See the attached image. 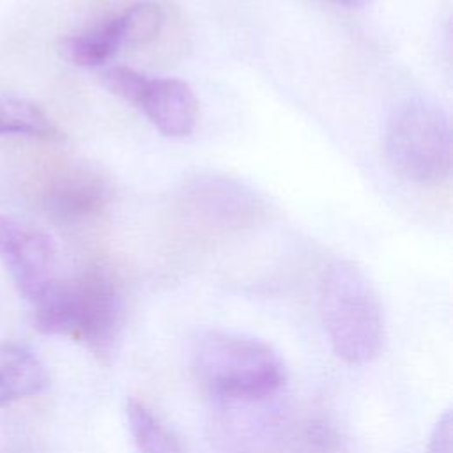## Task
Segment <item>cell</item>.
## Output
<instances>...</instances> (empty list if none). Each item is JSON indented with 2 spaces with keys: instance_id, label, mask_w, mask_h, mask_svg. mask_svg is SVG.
Listing matches in <instances>:
<instances>
[{
  "instance_id": "6da1fadb",
  "label": "cell",
  "mask_w": 453,
  "mask_h": 453,
  "mask_svg": "<svg viewBox=\"0 0 453 453\" xmlns=\"http://www.w3.org/2000/svg\"><path fill=\"white\" fill-rule=\"evenodd\" d=\"M193 370L212 400H260L281 393L287 366L274 347L251 334L209 329L193 347Z\"/></svg>"
},
{
  "instance_id": "7a4b0ae2",
  "label": "cell",
  "mask_w": 453,
  "mask_h": 453,
  "mask_svg": "<svg viewBox=\"0 0 453 453\" xmlns=\"http://www.w3.org/2000/svg\"><path fill=\"white\" fill-rule=\"evenodd\" d=\"M122 296L103 267L60 278L34 303V324L44 334L67 336L96 354L111 349L122 324Z\"/></svg>"
},
{
  "instance_id": "3957f363",
  "label": "cell",
  "mask_w": 453,
  "mask_h": 453,
  "mask_svg": "<svg viewBox=\"0 0 453 453\" xmlns=\"http://www.w3.org/2000/svg\"><path fill=\"white\" fill-rule=\"evenodd\" d=\"M320 313L336 357L349 365L373 361L386 342L384 310L365 271L350 260H334L320 281Z\"/></svg>"
},
{
  "instance_id": "277c9868",
  "label": "cell",
  "mask_w": 453,
  "mask_h": 453,
  "mask_svg": "<svg viewBox=\"0 0 453 453\" xmlns=\"http://www.w3.org/2000/svg\"><path fill=\"white\" fill-rule=\"evenodd\" d=\"M384 145L393 168L412 182L434 184L449 173V119L428 99H407L395 108L386 126Z\"/></svg>"
},
{
  "instance_id": "5b68a950",
  "label": "cell",
  "mask_w": 453,
  "mask_h": 453,
  "mask_svg": "<svg viewBox=\"0 0 453 453\" xmlns=\"http://www.w3.org/2000/svg\"><path fill=\"white\" fill-rule=\"evenodd\" d=\"M278 396L212 400L209 430L218 453H273L283 441L285 412Z\"/></svg>"
},
{
  "instance_id": "8992f818",
  "label": "cell",
  "mask_w": 453,
  "mask_h": 453,
  "mask_svg": "<svg viewBox=\"0 0 453 453\" xmlns=\"http://www.w3.org/2000/svg\"><path fill=\"white\" fill-rule=\"evenodd\" d=\"M0 262L32 304L62 278L51 235L7 214H0Z\"/></svg>"
},
{
  "instance_id": "52a82bcc",
  "label": "cell",
  "mask_w": 453,
  "mask_h": 453,
  "mask_svg": "<svg viewBox=\"0 0 453 453\" xmlns=\"http://www.w3.org/2000/svg\"><path fill=\"white\" fill-rule=\"evenodd\" d=\"M180 202L200 223L225 230L251 226L265 214L260 195L226 175H196L184 184Z\"/></svg>"
},
{
  "instance_id": "ba28073f",
  "label": "cell",
  "mask_w": 453,
  "mask_h": 453,
  "mask_svg": "<svg viewBox=\"0 0 453 453\" xmlns=\"http://www.w3.org/2000/svg\"><path fill=\"white\" fill-rule=\"evenodd\" d=\"M110 200V182L99 172L87 166H74L57 175L42 196L46 212L65 223L97 216Z\"/></svg>"
},
{
  "instance_id": "9c48e42d",
  "label": "cell",
  "mask_w": 453,
  "mask_h": 453,
  "mask_svg": "<svg viewBox=\"0 0 453 453\" xmlns=\"http://www.w3.org/2000/svg\"><path fill=\"white\" fill-rule=\"evenodd\" d=\"M165 136L184 138L193 133L198 101L193 88L177 78H149L136 104Z\"/></svg>"
},
{
  "instance_id": "30bf717a",
  "label": "cell",
  "mask_w": 453,
  "mask_h": 453,
  "mask_svg": "<svg viewBox=\"0 0 453 453\" xmlns=\"http://www.w3.org/2000/svg\"><path fill=\"white\" fill-rule=\"evenodd\" d=\"M50 386L41 359L25 345L0 343V405L35 396Z\"/></svg>"
},
{
  "instance_id": "8fae6325",
  "label": "cell",
  "mask_w": 453,
  "mask_h": 453,
  "mask_svg": "<svg viewBox=\"0 0 453 453\" xmlns=\"http://www.w3.org/2000/svg\"><path fill=\"white\" fill-rule=\"evenodd\" d=\"M126 423L136 453H189L179 435L143 400H126Z\"/></svg>"
},
{
  "instance_id": "7c38bea8",
  "label": "cell",
  "mask_w": 453,
  "mask_h": 453,
  "mask_svg": "<svg viewBox=\"0 0 453 453\" xmlns=\"http://www.w3.org/2000/svg\"><path fill=\"white\" fill-rule=\"evenodd\" d=\"M122 46L119 18L111 16L62 42V55L78 67H97L106 64Z\"/></svg>"
},
{
  "instance_id": "4fadbf2b",
  "label": "cell",
  "mask_w": 453,
  "mask_h": 453,
  "mask_svg": "<svg viewBox=\"0 0 453 453\" xmlns=\"http://www.w3.org/2000/svg\"><path fill=\"white\" fill-rule=\"evenodd\" d=\"M0 136H32L55 140L60 136V133L51 119L32 101L19 97H2Z\"/></svg>"
},
{
  "instance_id": "5bb4252c",
  "label": "cell",
  "mask_w": 453,
  "mask_h": 453,
  "mask_svg": "<svg viewBox=\"0 0 453 453\" xmlns=\"http://www.w3.org/2000/svg\"><path fill=\"white\" fill-rule=\"evenodd\" d=\"M119 18L122 46H143L152 42L163 28L165 14L154 2H138Z\"/></svg>"
},
{
  "instance_id": "9a60e30c",
  "label": "cell",
  "mask_w": 453,
  "mask_h": 453,
  "mask_svg": "<svg viewBox=\"0 0 453 453\" xmlns=\"http://www.w3.org/2000/svg\"><path fill=\"white\" fill-rule=\"evenodd\" d=\"M101 80L113 96L136 106L149 78L131 67L113 65L101 74Z\"/></svg>"
},
{
  "instance_id": "2e32d148",
  "label": "cell",
  "mask_w": 453,
  "mask_h": 453,
  "mask_svg": "<svg viewBox=\"0 0 453 453\" xmlns=\"http://www.w3.org/2000/svg\"><path fill=\"white\" fill-rule=\"evenodd\" d=\"M451 412L446 409L434 423L426 444V453H451Z\"/></svg>"
},
{
  "instance_id": "e0dca14e",
  "label": "cell",
  "mask_w": 453,
  "mask_h": 453,
  "mask_svg": "<svg viewBox=\"0 0 453 453\" xmlns=\"http://www.w3.org/2000/svg\"><path fill=\"white\" fill-rule=\"evenodd\" d=\"M336 5H343V7H363L366 5L370 0H329Z\"/></svg>"
}]
</instances>
